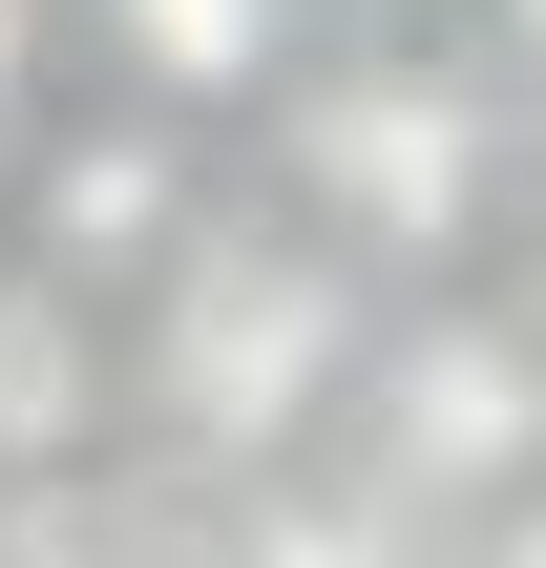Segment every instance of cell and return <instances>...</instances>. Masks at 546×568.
<instances>
[{
	"instance_id": "obj_4",
	"label": "cell",
	"mask_w": 546,
	"mask_h": 568,
	"mask_svg": "<svg viewBox=\"0 0 546 568\" xmlns=\"http://www.w3.org/2000/svg\"><path fill=\"white\" fill-rule=\"evenodd\" d=\"M189 211H210V190H189V105H42L21 169H0V253H42V274L105 295V316H126V274H147Z\"/></svg>"
},
{
	"instance_id": "obj_10",
	"label": "cell",
	"mask_w": 546,
	"mask_h": 568,
	"mask_svg": "<svg viewBox=\"0 0 546 568\" xmlns=\"http://www.w3.org/2000/svg\"><path fill=\"white\" fill-rule=\"evenodd\" d=\"M505 42H526V63H546V0H505Z\"/></svg>"
},
{
	"instance_id": "obj_7",
	"label": "cell",
	"mask_w": 546,
	"mask_h": 568,
	"mask_svg": "<svg viewBox=\"0 0 546 568\" xmlns=\"http://www.w3.org/2000/svg\"><path fill=\"white\" fill-rule=\"evenodd\" d=\"M84 42H105V84L126 105H274L295 84V42H316V0H63Z\"/></svg>"
},
{
	"instance_id": "obj_8",
	"label": "cell",
	"mask_w": 546,
	"mask_h": 568,
	"mask_svg": "<svg viewBox=\"0 0 546 568\" xmlns=\"http://www.w3.org/2000/svg\"><path fill=\"white\" fill-rule=\"evenodd\" d=\"M0 568H147V506H105V464L0 485Z\"/></svg>"
},
{
	"instance_id": "obj_6",
	"label": "cell",
	"mask_w": 546,
	"mask_h": 568,
	"mask_svg": "<svg viewBox=\"0 0 546 568\" xmlns=\"http://www.w3.org/2000/svg\"><path fill=\"white\" fill-rule=\"evenodd\" d=\"M147 568H421V527H400V506H358L337 464H253V485L147 506Z\"/></svg>"
},
{
	"instance_id": "obj_9",
	"label": "cell",
	"mask_w": 546,
	"mask_h": 568,
	"mask_svg": "<svg viewBox=\"0 0 546 568\" xmlns=\"http://www.w3.org/2000/svg\"><path fill=\"white\" fill-rule=\"evenodd\" d=\"M484 568H546V506H526V527H505V548H484Z\"/></svg>"
},
{
	"instance_id": "obj_5",
	"label": "cell",
	"mask_w": 546,
	"mask_h": 568,
	"mask_svg": "<svg viewBox=\"0 0 546 568\" xmlns=\"http://www.w3.org/2000/svg\"><path fill=\"white\" fill-rule=\"evenodd\" d=\"M105 422H126L105 295H63L42 253H0V485H63V464H105Z\"/></svg>"
},
{
	"instance_id": "obj_2",
	"label": "cell",
	"mask_w": 546,
	"mask_h": 568,
	"mask_svg": "<svg viewBox=\"0 0 546 568\" xmlns=\"http://www.w3.org/2000/svg\"><path fill=\"white\" fill-rule=\"evenodd\" d=\"M274 190H295V232H337L358 274H463L484 211H505V126H484V84H442L421 42H358V63L295 42V84H274Z\"/></svg>"
},
{
	"instance_id": "obj_3",
	"label": "cell",
	"mask_w": 546,
	"mask_h": 568,
	"mask_svg": "<svg viewBox=\"0 0 546 568\" xmlns=\"http://www.w3.org/2000/svg\"><path fill=\"white\" fill-rule=\"evenodd\" d=\"M316 464L400 527H463L546 464V337L526 316H358V379L316 422Z\"/></svg>"
},
{
	"instance_id": "obj_1",
	"label": "cell",
	"mask_w": 546,
	"mask_h": 568,
	"mask_svg": "<svg viewBox=\"0 0 546 568\" xmlns=\"http://www.w3.org/2000/svg\"><path fill=\"white\" fill-rule=\"evenodd\" d=\"M105 358H126V422L168 443V485L316 464V422H337V379H358V253L295 232V211H189V232L126 274Z\"/></svg>"
}]
</instances>
